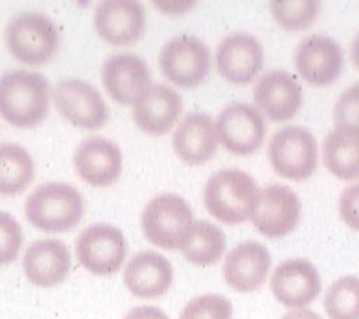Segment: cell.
Segmentation results:
<instances>
[{
  "label": "cell",
  "mask_w": 359,
  "mask_h": 319,
  "mask_svg": "<svg viewBox=\"0 0 359 319\" xmlns=\"http://www.w3.org/2000/svg\"><path fill=\"white\" fill-rule=\"evenodd\" d=\"M51 105V86L44 74L9 69L0 74V116L20 129L44 122Z\"/></svg>",
  "instance_id": "6da1fadb"
},
{
  "label": "cell",
  "mask_w": 359,
  "mask_h": 319,
  "mask_svg": "<svg viewBox=\"0 0 359 319\" xmlns=\"http://www.w3.org/2000/svg\"><path fill=\"white\" fill-rule=\"evenodd\" d=\"M259 187L256 179L240 169H222L207 179L203 203L209 215L227 225H238L252 216Z\"/></svg>",
  "instance_id": "7a4b0ae2"
},
{
  "label": "cell",
  "mask_w": 359,
  "mask_h": 319,
  "mask_svg": "<svg viewBox=\"0 0 359 319\" xmlns=\"http://www.w3.org/2000/svg\"><path fill=\"white\" fill-rule=\"evenodd\" d=\"M27 222L42 232H66L83 216V198L76 187L64 182L40 185L26 200Z\"/></svg>",
  "instance_id": "3957f363"
},
{
  "label": "cell",
  "mask_w": 359,
  "mask_h": 319,
  "mask_svg": "<svg viewBox=\"0 0 359 319\" xmlns=\"http://www.w3.org/2000/svg\"><path fill=\"white\" fill-rule=\"evenodd\" d=\"M6 46L18 62L44 66L57 55L60 33L57 24L40 11L17 13L6 26Z\"/></svg>",
  "instance_id": "277c9868"
},
{
  "label": "cell",
  "mask_w": 359,
  "mask_h": 319,
  "mask_svg": "<svg viewBox=\"0 0 359 319\" xmlns=\"http://www.w3.org/2000/svg\"><path fill=\"white\" fill-rule=\"evenodd\" d=\"M191 225L193 210L187 200L178 194H158L142 212V231L145 238L160 249H180Z\"/></svg>",
  "instance_id": "5b68a950"
},
{
  "label": "cell",
  "mask_w": 359,
  "mask_h": 319,
  "mask_svg": "<svg viewBox=\"0 0 359 319\" xmlns=\"http://www.w3.org/2000/svg\"><path fill=\"white\" fill-rule=\"evenodd\" d=\"M267 156L278 175L292 182H303L311 178L318 167V144L309 129L289 125L272 135Z\"/></svg>",
  "instance_id": "8992f818"
},
{
  "label": "cell",
  "mask_w": 359,
  "mask_h": 319,
  "mask_svg": "<svg viewBox=\"0 0 359 319\" xmlns=\"http://www.w3.org/2000/svg\"><path fill=\"white\" fill-rule=\"evenodd\" d=\"M158 62L169 82L178 88L193 89L207 79L212 58L203 40L193 35H178L163 44Z\"/></svg>",
  "instance_id": "52a82bcc"
},
{
  "label": "cell",
  "mask_w": 359,
  "mask_h": 319,
  "mask_svg": "<svg viewBox=\"0 0 359 319\" xmlns=\"http://www.w3.org/2000/svg\"><path fill=\"white\" fill-rule=\"evenodd\" d=\"M76 258L97 276H111L122 269L128 256V240L111 223H95L76 238Z\"/></svg>",
  "instance_id": "ba28073f"
},
{
  "label": "cell",
  "mask_w": 359,
  "mask_h": 319,
  "mask_svg": "<svg viewBox=\"0 0 359 319\" xmlns=\"http://www.w3.org/2000/svg\"><path fill=\"white\" fill-rule=\"evenodd\" d=\"M53 104L73 125L97 131L109 118V107L95 86L82 79L62 80L53 89Z\"/></svg>",
  "instance_id": "9c48e42d"
},
{
  "label": "cell",
  "mask_w": 359,
  "mask_h": 319,
  "mask_svg": "<svg viewBox=\"0 0 359 319\" xmlns=\"http://www.w3.org/2000/svg\"><path fill=\"white\" fill-rule=\"evenodd\" d=\"M265 118L263 114L250 104L227 105L218 120H216V135L218 142L229 153L238 156H249L256 153L265 140Z\"/></svg>",
  "instance_id": "30bf717a"
},
{
  "label": "cell",
  "mask_w": 359,
  "mask_h": 319,
  "mask_svg": "<svg viewBox=\"0 0 359 319\" xmlns=\"http://www.w3.org/2000/svg\"><path fill=\"white\" fill-rule=\"evenodd\" d=\"M252 225L267 238H283L298 227L302 218V201L287 185H267L259 189L252 212Z\"/></svg>",
  "instance_id": "8fae6325"
},
{
  "label": "cell",
  "mask_w": 359,
  "mask_h": 319,
  "mask_svg": "<svg viewBox=\"0 0 359 319\" xmlns=\"http://www.w3.org/2000/svg\"><path fill=\"white\" fill-rule=\"evenodd\" d=\"M345 57L341 46L327 35L305 36L294 51V66L305 82L323 88L339 79Z\"/></svg>",
  "instance_id": "7c38bea8"
},
{
  "label": "cell",
  "mask_w": 359,
  "mask_h": 319,
  "mask_svg": "<svg viewBox=\"0 0 359 319\" xmlns=\"http://www.w3.org/2000/svg\"><path fill=\"white\" fill-rule=\"evenodd\" d=\"M93 24L111 46H131L144 36L145 8L136 0H104L95 9Z\"/></svg>",
  "instance_id": "4fadbf2b"
},
{
  "label": "cell",
  "mask_w": 359,
  "mask_h": 319,
  "mask_svg": "<svg viewBox=\"0 0 359 319\" xmlns=\"http://www.w3.org/2000/svg\"><path fill=\"white\" fill-rule=\"evenodd\" d=\"M102 83L120 105H135L153 86L149 67L135 53H118L107 58L102 66Z\"/></svg>",
  "instance_id": "5bb4252c"
},
{
  "label": "cell",
  "mask_w": 359,
  "mask_h": 319,
  "mask_svg": "<svg viewBox=\"0 0 359 319\" xmlns=\"http://www.w3.org/2000/svg\"><path fill=\"white\" fill-rule=\"evenodd\" d=\"M255 107L271 122H287L302 109L303 89L287 71H269L255 86Z\"/></svg>",
  "instance_id": "9a60e30c"
},
{
  "label": "cell",
  "mask_w": 359,
  "mask_h": 319,
  "mask_svg": "<svg viewBox=\"0 0 359 319\" xmlns=\"http://www.w3.org/2000/svg\"><path fill=\"white\" fill-rule=\"evenodd\" d=\"M218 73L227 82L249 83L256 79L263 67V48L256 36L249 33H231L218 44L215 53Z\"/></svg>",
  "instance_id": "2e32d148"
},
{
  "label": "cell",
  "mask_w": 359,
  "mask_h": 319,
  "mask_svg": "<svg viewBox=\"0 0 359 319\" xmlns=\"http://www.w3.org/2000/svg\"><path fill=\"white\" fill-rule=\"evenodd\" d=\"M75 171L86 184L93 187H109L122 175L123 154L114 142L93 136L76 147Z\"/></svg>",
  "instance_id": "e0dca14e"
},
{
  "label": "cell",
  "mask_w": 359,
  "mask_h": 319,
  "mask_svg": "<svg viewBox=\"0 0 359 319\" xmlns=\"http://www.w3.org/2000/svg\"><path fill=\"white\" fill-rule=\"evenodd\" d=\"M271 290L281 305L303 308L320 296V272L307 259H287L272 272Z\"/></svg>",
  "instance_id": "ac0fdd59"
},
{
  "label": "cell",
  "mask_w": 359,
  "mask_h": 319,
  "mask_svg": "<svg viewBox=\"0 0 359 319\" xmlns=\"http://www.w3.org/2000/svg\"><path fill=\"white\" fill-rule=\"evenodd\" d=\"M271 252L258 241H243L227 252L224 278L236 292H255L267 281L271 272Z\"/></svg>",
  "instance_id": "d6986e66"
},
{
  "label": "cell",
  "mask_w": 359,
  "mask_h": 319,
  "mask_svg": "<svg viewBox=\"0 0 359 319\" xmlns=\"http://www.w3.org/2000/svg\"><path fill=\"white\" fill-rule=\"evenodd\" d=\"M182 109V97L175 88L165 83H153L144 97L133 105V118L145 135L163 136L178 122Z\"/></svg>",
  "instance_id": "ffe728a7"
},
{
  "label": "cell",
  "mask_w": 359,
  "mask_h": 319,
  "mask_svg": "<svg viewBox=\"0 0 359 319\" xmlns=\"http://www.w3.org/2000/svg\"><path fill=\"white\" fill-rule=\"evenodd\" d=\"M22 269L29 283L49 289L69 276L71 252L60 240L33 241L24 252Z\"/></svg>",
  "instance_id": "44dd1931"
},
{
  "label": "cell",
  "mask_w": 359,
  "mask_h": 319,
  "mask_svg": "<svg viewBox=\"0 0 359 319\" xmlns=\"http://www.w3.org/2000/svg\"><path fill=\"white\" fill-rule=\"evenodd\" d=\"M175 271L171 262L154 250L135 254L126 265L123 285L133 296L140 299H154L171 289Z\"/></svg>",
  "instance_id": "7402d4cb"
},
{
  "label": "cell",
  "mask_w": 359,
  "mask_h": 319,
  "mask_svg": "<svg viewBox=\"0 0 359 319\" xmlns=\"http://www.w3.org/2000/svg\"><path fill=\"white\" fill-rule=\"evenodd\" d=\"M176 156L189 165H202L218 151L216 123L205 113H189L172 133Z\"/></svg>",
  "instance_id": "603a6c76"
},
{
  "label": "cell",
  "mask_w": 359,
  "mask_h": 319,
  "mask_svg": "<svg viewBox=\"0 0 359 319\" xmlns=\"http://www.w3.org/2000/svg\"><path fill=\"white\" fill-rule=\"evenodd\" d=\"M325 167L339 179L359 178V127L336 125L321 145Z\"/></svg>",
  "instance_id": "cb8c5ba5"
},
{
  "label": "cell",
  "mask_w": 359,
  "mask_h": 319,
  "mask_svg": "<svg viewBox=\"0 0 359 319\" xmlns=\"http://www.w3.org/2000/svg\"><path fill=\"white\" fill-rule=\"evenodd\" d=\"M225 245H227L225 232L218 225L205 222V219H198V222H193L189 229L187 236L180 245V250L194 265L209 267L222 259Z\"/></svg>",
  "instance_id": "d4e9b609"
},
{
  "label": "cell",
  "mask_w": 359,
  "mask_h": 319,
  "mask_svg": "<svg viewBox=\"0 0 359 319\" xmlns=\"http://www.w3.org/2000/svg\"><path fill=\"white\" fill-rule=\"evenodd\" d=\"M35 178V160L26 147L4 142L0 144V194L17 196Z\"/></svg>",
  "instance_id": "484cf974"
},
{
  "label": "cell",
  "mask_w": 359,
  "mask_h": 319,
  "mask_svg": "<svg viewBox=\"0 0 359 319\" xmlns=\"http://www.w3.org/2000/svg\"><path fill=\"white\" fill-rule=\"evenodd\" d=\"M325 311L329 319H359V278L343 276L325 292Z\"/></svg>",
  "instance_id": "4316f807"
},
{
  "label": "cell",
  "mask_w": 359,
  "mask_h": 319,
  "mask_svg": "<svg viewBox=\"0 0 359 319\" xmlns=\"http://www.w3.org/2000/svg\"><path fill=\"white\" fill-rule=\"evenodd\" d=\"M269 8L285 31H302L318 18L321 4L318 0H274Z\"/></svg>",
  "instance_id": "83f0119b"
},
{
  "label": "cell",
  "mask_w": 359,
  "mask_h": 319,
  "mask_svg": "<svg viewBox=\"0 0 359 319\" xmlns=\"http://www.w3.org/2000/svg\"><path fill=\"white\" fill-rule=\"evenodd\" d=\"M232 305L227 297L218 294H203L185 305L180 319H231Z\"/></svg>",
  "instance_id": "f1b7e54d"
},
{
  "label": "cell",
  "mask_w": 359,
  "mask_h": 319,
  "mask_svg": "<svg viewBox=\"0 0 359 319\" xmlns=\"http://www.w3.org/2000/svg\"><path fill=\"white\" fill-rule=\"evenodd\" d=\"M24 232L13 215L0 210V267L15 262L22 249Z\"/></svg>",
  "instance_id": "f546056e"
},
{
  "label": "cell",
  "mask_w": 359,
  "mask_h": 319,
  "mask_svg": "<svg viewBox=\"0 0 359 319\" xmlns=\"http://www.w3.org/2000/svg\"><path fill=\"white\" fill-rule=\"evenodd\" d=\"M334 120L337 125L359 127V82L346 88L334 105Z\"/></svg>",
  "instance_id": "4dcf8cb0"
},
{
  "label": "cell",
  "mask_w": 359,
  "mask_h": 319,
  "mask_svg": "<svg viewBox=\"0 0 359 319\" xmlns=\"http://www.w3.org/2000/svg\"><path fill=\"white\" fill-rule=\"evenodd\" d=\"M339 215L343 222L354 231H359V184L346 187L339 196Z\"/></svg>",
  "instance_id": "1f68e13d"
},
{
  "label": "cell",
  "mask_w": 359,
  "mask_h": 319,
  "mask_svg": "<svg viewBox=\"0 0 359 319\" xmlns=\"http://www.w3.org/2000/svg\"><path fill=\"white\" fill-rule=\"evenodd\" d=\"M123 319H169V318H167L165 312L160 311L158 306L142 305V306H135V308H131Z\"/></svg>",
  "instance_id": "d6a6232c"
},
{
  "label": "cell",
  "mask_w": 359,
  "mask_h": 319,
  "mask_svg": "<svg viewBox=\"0 0 359 319\" xmlns=\"http://www.w3.org/2000/svg\"><path fill=\"white\" fill-rule=\"evenodd\" d=\"M156 8L167 15H184L189 9L194 8V2L187 0H176V2H156Z\"/></svg>",
  "instance_id": "836d02e7"
},
{
  "label": "cell",
  "mask_w": 359,
  "mask_h": 319,
  "mask_svg": "<svg viewBox=\"0 0 359 319\" xmlns=\"http://www.w3.org/2000/svg\"><path fill=\"white\" fill-rule=\"evenodd\" d=\"M281 319H323L320 314H316L314 311H309V308H298V311H292L289 314H285Z\"/></svg>",
  "instance_id": "e575fe53"
},
{
  "label": "cell",
  "mask_w": 359,
  "mask_h": 319,
  "mask_svg": "<svg viewBox=\"0 0 359 319\" xmlns=\"http://www.w3.org/2000/svg\"><path fill=\"white\" fill-rule=\"evenodd\" d=\"M351 57L354 60V64L358 66L359 69V33L355 35V39L352 40V46H351Z\"/></svg>",
  "instance_id": "d590c367"
}]
</instances>
